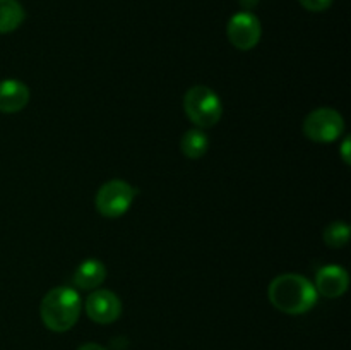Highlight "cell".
<instances>
[{
    "label": "cell",
    "instance_id": "1",
    "mask_svg": "<svg viewBox=\"0 0 351 350\" xmlns=\"http://www.w3.org/2000/svg\"><path fill=\"white\" fill-rule=\"evenodd\" d=\"M269 302L285 314H305L317 304L314 283L297 273H283L271 281L267 288Z\"/></svg>",
    "mask_w": 351,
    "mask_h": 350
},
{
    "label": "cell",
    "instance_id": "2",
    "mask_svg": "<svg viewBox=\"0 0 351 350\" xmlns=\"http://www.w3.org/2000/svg\"><path fill=\"white\" fill-rule=\"evenodd\" d=\"M81 314V297L71 287H55L47 292L40 305L43 325L50 331H69Z\"/></svg>",
    "mask_w": 351,
    "mask_h": 350
},
{
    "label": "cell",
    "instance_id": "3",
    "mask_svg": "<svg viewBox=\"0 0 351 350\" xmlns=\"http://www.w3.org/2000/svg\"><path fill=\"white\" fill-rule=\"evenodd\" d=\"M185 115L199 129H209L219 122L223 105L219 96L208 86H194L184 96Z\"/></svg>",
    "mask_w": 351,
    "mask_h": 350
},
{
    "label": "cell",
    "instance_id": "4",
    "mask_svg": "<svg viewBox=\"0 0 351 350\" xmlns=\"http://www.w3.org/2000/svg\"><path fill=\"white\" fill-rule=\"evenodd\" d=\"M137 189L129 182L113 178L103 184L96 194V209L105 218H119L132 206Z\"/></svg>",
    "mask_w": 351,
    "mask_h": 350
},
{
    "label": "cell",
    "instance_id": "5",
    "mask_svg": "<svg viewBox=\"0 0 351 350\" xmlns=\"http://www.w3.org/2000/svg\"><path fill=\"white\" fill-rule=\"evenodd\" d=\"M345 132L343 115L335 108L322 106L308 113L304 120V134L314 143H332Z\"/></svg>",
    "mask_w": 351,
    "mask_h": 350
},
{
    "label": "cell",
    "instance_id": "6",
    "mask_svg": "<svg viewBox=\"0 0 351 350\" xmlns=\"http://www.w3.org/2000/svg\"><path fill=\"white\" fill-rule=\"evenodd\" d=\"M226 34H228L230 43L239 50L247 51L252 50L261 41V23L252 12H239L228 21L226 26Z\"/></svg>",
    "mask_w": 351,
    "mask_h": 350
},
{
    "label": "cell",
    "instance_id": "7",
    "mask_svg": "<svg viewBox=\"0 0 351 350\" xmlns=\"http://www.w3.org/2000/svg\"><path fill=\"white\" fill-rule=\"evenodd\" d=\"M86 314L98 325H110L122 314V302L112 290L99 288L86 299Z\"/></svg>",
    "mask_w": 351,
    "mask_h": 350
},
{
    "label": "cell",
    "instance_id": "8",
    "mask_svg": "<svg viewBox=\"0 0 351 350\" xmlns=\"http://www.w3.org/2000/svg\"><path fill=\"white\" fill-rule=\"evenodd\" d=\"M350 277L348 271L338 264H328L322 266L315 275V290L317 294L328 299H338L348 290Z\"/></svg>",
    "mask_w": 351,
    "mask_h": 350
},
{
    "label": "cell",
    "instance_id": "9",
    "mask_svg": "<svg viewBox=\"0 0 351 350\" xmlns=\"http://www.w3.org/2000/svg\"><path fill=\"white\" fill-rule=\"evenodd\" d=\"M29 102V89L16 79L0 81V112L16 113L26 108Z\"/></svg>",
    "mask_w": 351,
    "mask_h": 350
},
{
    "label": "cell",
    "instance_id": "10",
    "mask_svg": "<svg viewBox=\"0 0 351 350\" xmlns=\"http://www.w3.org/2000/svg\"><path fill=\"white\" fill-rule=\"evenodd\" d=\"M106 268L101 261L88 259L79 264L74 273V283L82 290H95L105 281Z\"/></svg>",
    "mask_w": 351,
    "mask_h": 350
},
{
    "label": "cell",
    "instance_id": "11",
    "mask_svg": "<svg viewBox=\"0 0 351 350\" xmlns=\"http://www.w3.org/2000/svg\"><path fill=\"white\" fill-rule=\"evenodd\" d=\"M24 9L17 0H0V34L12 33L23 24Z\"/></svg>",
    "mask_w": 351,
    "mask_h": 350
},
{
    "label": "cell",
    "instance_id": "12",
    "mask_svg": "<svg viewBox=\"0 0 351 350\" xmlns=\"http://www.w3.org/2000/svg\"><path fill=\"white\" fill-rule=\"evenodd\" d=\"M182 153L191 160H199L206 154L209 148V137L201 129H191L182 136Z\"/></svg>",
    "mask_w": 351,
    "mask_h": 350
},
{
    "label": "cell",
    "instance_id": "13",
    "mask_svg": "<svg viewBox=\"0 0 351 350\" xmlns=\"http://www.w3.org/2000/svg\"><path fill=\"white\" fill-rule=\"evenodd\" d=\"M322 239L332 249L345 247L350 240V226L343 222H332L324 229Z\"/></svg>",
    "mask_w": 351,
    "mask_h": 350
},
{
    "label": "cell",
    "instance_id": "14",
    "mask_svg": "<svg viewBox=\"0 0 351 350\" xmlns=\"http://www.w3.org/2000/svg\"><path fill=\"white\" fill-rule=\"evenodd\" d=\"M302 3V7L311 12H324L331 7L332 0H298Z\"/></svg>",
    "mask_w": 351,
    "mask_h": 350
},
{
    "label": "cell",
    "instance_id": "15",
    "mask_svg": "<svg viewBox=\"0 0 351 350\" xmlns=\"http://www.w3.org/2000/svg\"><path fill=\"white\" fill-rule=\"evenodd\" d=\"M350 144H351L350 137H346L341 144V156H343V161H345L346 165H350Z\"/></svg>",
    "mask_w": 351,
    "mask_h": 350
},
{
    "label": "cell",
    "instance_id": "16",
    "mask_svg": "<svg viewBox=\"0 0 351 350\" xmlns=\"http://www.w3.org/2000/svg\"><path fill=\"white\" fill-rule=\"evenodd\" d=\"M77 350H106V349L103 345H99V343L89 342V343H82Z\"/></svg>",
    "mask_w": 351,
    "mask_h": 350
},
{
    "label": "cell",
    "instance_id": "17",
    "mask_svg": "<svg viewBox=\"0 0 351 350\" xmlns=\"http://www.w3.org/2000/svg\"><path fill=\"white\" fill-rule=\"evenodd\" d=\"M240 5L245 9V12H249V10H252L254 7H257V3H259V0H239Z\"/></svg>",
    "mask_w": 351,
    "mask_h": 350
}]
</instances>
